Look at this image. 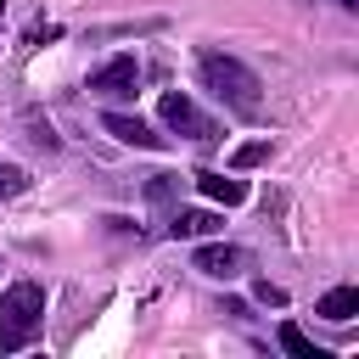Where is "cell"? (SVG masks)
I'll use <instances>...</instances> for the list:
<instances>
[{
    "instance_id": "cell-1",
    "label": "cell",
    "mask_w": 359,
    "mask_h": 359,
    "mask_svg": "<svg viewBox=\"0 0 359 359\" xmlns=\"http://www.w3.org/2000/svg\"><path fill=\"white\" fill-rule=\"evenodd\" d=\"M39 325H45V292H39L34 280L6 286V292H0V353L28 348V342L39 337Z\"/></svg>"
},
{
    "instance_id": "cell-2",
    "label": "cell",
    "mask_w": 359,
    "mask_h": 359,
    "mask_svg": "<svg viewBox=\"0 0 359 359\" xmlns=\"http://www.w3.org/2000/svg\"><path fill=\"white\" fill-rule=\"evenodd\" d=\"M202 84L219 95V101H230L236 112H258V73L247 67V62H236V56H224V50H202Z\"/></svg>"
},
{
    "instance_id": "cell-3",
    "label": "cell",
    "mask_w": 359,
    "mask_h": 359,
    "mask_svg": "<svg viewBox=\"0 0 359 359\" xmlns=\"http://www.w3.org/2000/svg\"><path fill=\"white\" fill-rule=\"evenodd\" d=\"M157 112H163V123H168L174 135H185V140H219V123H213L191 95H180V90H174V95H163V107H157Z\"/></svg>"
},
{
    "instance_id": "cell-4",
    "label": "cell",
    "mask_w": 359,
    "mask_h": 359,
    "mask_svg": "<svg viewBox=\"0 0 359 359\" xmlns=\"http://www.w3.org/2000/svg\"><path fill=\"white\" fill-rule=\"evenodd\" d=\"M196 269L213 275V280H236V275L252 269V252L236 247V241H208V247H196Z\"/></svg>"
},
{
    "instance_id": "cell-5",
    "label": "cell",
    "mask_w": 359,
    "mask_h": 359,
    "mask_svg": "<svg viewBox=\"0 0 359 359\" xmlns=\"http://www.w3.org/2000/svg\"><path fill=\"white\" fill-rule=\"evenodd\" d=\"M135 84H140V62H135V56H112L107 67L90 73V95H107V101L135 95Z\"/></svg>"
},
{
    "instance_id": "cell-6",
    "label": "cell",
    "mask_w": 359,
    "mask_h": 359,
    "mask_svg": "<svg viewBox=\"0 0 359 359\" xmlns=\"http://www.w3.org/2000/svg\"><path fill=\"white\" fill-rule=\"evenodd\" d=\"M101 129L118 135L123 146H146V151H163V146H168L151 123H140V118H129V112H101Z\"/></svg>"
},
{
    "instance_id": "cell-7",
    "label": "cell",
    "mask_w": 359,
    "mask_h": 359,
    "mask_svg": "<svg viewBox=\"0 0 359 359\" xmlns=\"http://www.w3.org/2000/svg\"><path fill=\"white\" fill-rule=\"evenodd\" d=\"M213 230H219V213H208V208H180L168 219V236L174 241H196V236H213Z\"/></svg>"
},
{
    "instance_id": "cell-8",
    "label": "cell",
    "mask_w": 359,
    "mask_h": 359,
    "mask_svg": "<svg viewBox=\"0 0 359 359\" xmlns=\"http://www.w3.org/2000/svg\"><path fill=\"white\" fill-rule=\"evenodd\" d=\"M314 314L331 320V325H348V320L359 314V292H353V286H331V292L314 303Z\"/></svg>"
},
{
    "instance_id": "cell-9",
    "label": "cell",
    "mask_w": 359,
    "mask_h": 359,
    "mask_svg": "<svg viewBox=\"0 0 359 359\" xmlns=\"http://www.w3.org/2000/svg\"><path fill=\"white\" fill-rule=\"evenodd\" d=\"M196 185H202V196H208V202H224V208L247 202V185H241V180H230V174H213V168H202V174H196Z\"/></svg>"
},
{
    "instance_id": "cell-10",
    "label": "cell",
    "mask_w": 359,
    "mask_h": 359,
    "mask_svg": "<svg viewBox=\"0 0 359 359\" xmlns=\"http://www.w3.org/2000/svg\"><path fill=\"white\" fill-rule=\"evenodd\" d=\"M258 163H269V140H247V146L230 151V168H236V174H241V168H258Z\"/></svg>"
},
{
    "instance_id": "cell-11",
    "label": "cell",
    "mask_w": 359,
    "mask_h": 359,
    "mask_svg": "<svg viewBox=\"0 0 359 359\" xmlns=\"http://www.w3.org/2000/svg\"><path fill=\"white\" fill-rule=\"evenodd\" d=\"M280 348H286V353H297V359H325V353H320V348H314V342H309V337H303L292 320L280 325Z\"/></svg>"
},
{
    "instance_id": "cell-12",
    "label": "cell",
    "mask_w": 359,
    "mask_h": 359,
    "mask_svg": "<svg viewBox=\"0 0 359 359\" xmlns=\"http://www.w3.org/2000/svg\"><path fill=\"white\" fill-rule=\"evenodd\" d=\"M28 191V174L17 168V163H0V202H11V196H22Z\"/></svg>"
},
{
    "instance_id": "cell-13",
    "label": "cell",
    "mask_w": 359,
    "mask_h": 359,
    "mask_svg": "<svg viewBox=\"0 0 359 359\" xmlns=\"http://www.w3.org/2000/svg\"><path fill=\"white\" fill-rule=\"evenodd\" d=\"M28 123H34V140H39V146H56V129H50V123H39L34 112H28Z\"/></svg>"
},
{
    "instance_id": "cell-14",
    "label": "cell",
    "mask_w": 359,
    "mask_h": 359,
    "mask_svg": "<svg viewBox=\"0 0 359 359\" xmlns=\"http://www.w3.org/2000/svg\"><path fill=\"white\" fill-rule=\"evenodd\" d=\"M258 303H275V309H280V303H286V292H280V286H269V280H258Z\"/></svg>"
},
{
    "instance_id": "cell-15",
    "label": "cell",
    "mask_w": 359,
    "mask_h": 359,
    "mask_svg": "<svg viewBox=\"0 0 359 359\" xmlns=\"http://www.w3.org/2000/svg\"><path fill=\"white\" fill-rule=\"evenodd\" d=\"M342 6H348V11H359V0H342Z\"/></svg>"
},
{
    "instance_id": "cell-16",
    "label": "cell",
    "mask_w": 359,
    "mask_h": 359,
    "mask_svg": "<svg viewBox=\"0 0 359 359\" xmlns=\"http://www.w3.org/2000/svg\"><path fill=\"white\" fill-rule=\"evenodd\" d=\"M0 11H6V0H0Z\"/></svg>"
}]
</instances>
